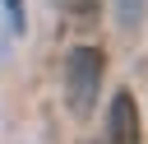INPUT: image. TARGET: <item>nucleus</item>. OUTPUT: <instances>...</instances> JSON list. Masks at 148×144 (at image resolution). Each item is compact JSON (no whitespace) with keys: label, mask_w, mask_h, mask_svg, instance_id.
Here are the masks:
<instances>
[{"label":"nucleus","mask_w":148,"mask_h":144,"mask_svg":"<svg viewBox=\"0 0 148 144\" xmlns=\"http://www.w3.org/2000/svg\"><path fill=\"white\" fill-rule=\"evenodd\" d=\"M5 14H9V28H14V33H23V23H28L23 0H5Z\"/></svg>","instance_id":"obj_5"},{"label":"nucleus","mask_w":148,"mask_h":144,"mask_svg":"<svg viewBox=\"0 0 148 144\" xmlns=\"http://www.w3.org/2000/svg\"><path fill=\"white\" fill-rule=\"evenodd\" d=\"M106 144H139V107L130 93H116L106 107Z\"/></svg>","instance_id":"obj_2"},{"label":"nucleus","mask_w":148,"mask_h":144,"mask_svg":"<svg viewBox=\"0 0 148 144\" xmlns=\"http://www.w3.org/2000/svg\"><path fill=\"white\" fill-rule=\"evenodd\" d=\"M102 70H106V60H102L97 46H74L65 56V102H69L74 116L92 111L97 88H102Z\"/></svg>","instance_id":"obj_1"},{"label":"nucleus","mask_w":148,"mask_h":144,"mask_svg":"<svg viewBox=\"0 0 148 144\" xmlns=\"http://www.w3.org/2000/svg\"><path fill=\"white\" fill-rule=\"evenodd\" d=\"M56 5H60L69 19H92V14H97V0H56Z\"/></svg>","instance_id":"obj_4"},{"label":"nucleus","mask_w":148,"mask_h":144,"mask_svg":"<svg viewBox=\"0 0 148 144\" xmlns=\"http://www.w3.org/2000/svg\"><path fill=\"white\" fill-rule=\"evenodd\" d=\"M143 9H148V0H116V19H120V28H139Z\"/></svg>","instance_id":"obj_3"}]
</instances>
